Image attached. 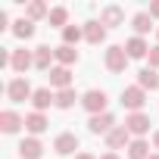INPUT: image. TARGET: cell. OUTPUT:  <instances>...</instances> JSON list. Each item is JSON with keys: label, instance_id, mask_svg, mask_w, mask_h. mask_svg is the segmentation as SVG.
I'll use <instances>...</instances> for the list:
<instances>
[{"label": "cell", "instance_id": "1", "mask_svg": "<svg viewBox=\"0 0 159 159\" xmlns=\"http://www.w3.org/2000/svg\"><path fill=\"white\" fill-rule=\"evenodd\" d=\"M143 103H147V91L140 84H131L122 91V106L131 109V112H143Z\"/></svg>", "mask_w": 159, "mask_h": 159}, {"label": "cell", "instance_id": "2", "mask_svg": "<svg viewBox=\"0 0 159 159\" xmlns=\"http://www.w3.org/2000/svg\"><path fill=\"white\" fill-rule=\"evenodd\" d=\"M7 97L13 103H22V100H31L34 97V88L28 84V78H13V81L7 84Z\"/></svg>", "mask_w": 159, "mask_h": 159}, {"label": "cell", "instance_id": "3", "mask_svg": "<svg viewBox=\"0 0 159 159\" xmlns=\"http://www.w3.org/2000/svg\"><path fill=\"white\" fill-rule=\"evenodd\" d=\"M128 53H125V47L122 44H112L109 50H106V69L109 72H125V66H128Z\"/></svg>", "mask_w": 159, "mask_h": 159}, {"label": "cell", "instance_id": "4", "mask_svg": "<svg viewBox=\"0 0 159 159\" xmlns=\"http://www.w3.org/2000/svg\"><path fill=\"white\" fill-rule=\"evenodd\" d=\"M81 106L91 112V116H100V112H106V91H88L84 97H81Z\"/></svg>", "mask_w": 159, "mask_h": 159}, {"label": "cell", "instance_id": "5", "mask_svg": "<svg viewBox=\"0 0 159 159\" xmlns=\"http://www.w3.org/2000/svg\"><path fill=\"white\" fill-rule=\"evenodd\" d=\"M88 128H91V134H109L112 128H116V116L112 112H100V116H91L88 119Z\"/></svg>", "mask_w": 159, "mask_h": 159}, {"label": "cell", "instance_id": "6", "mask_svg": "<svg viewBox=\"0 0 159 159\" xmlns=\"http://www.w3.org/2000/svg\"><path fill=\"white\" fill-rule=\"evenodd\" d=\"M125 128H128L131 137H143V134L150 131V116H147V112H131V116L125 119Z\"/></svg>", "mask_w": 159, "mask_h": 159}, {"label": "cell", "instance_id": "7", "mask_svg": "<svg viewBox=\"0 0 159 159\" xmlns=\"http://www.w3.org/2000/svg\"><path fill=\"white\" fill-rule=\"evenodd\" d=\"M106 147L116 153V150H122V147H131V134H128V128L125 125H116L109 134H106Z\"/></svg>", "mask_w": 159, "mask_h": 159}, {"label": "cell", "instance_id": "8", "mask_svg": "<svg viewBox=\"0 0 159 159\" xmlns=\"http://www.w3.org/2000/svg\"><path fill=\"white\" fill-rule=\"evenodd\" d=\"M53 150H56L59 156H75V150H78V137H75L72 131H62V134H56Z\"/></svg>", "mask_w": 159, "mask_h": 159}, {"label": "cell", "instance_id": "9", "mask_svg": "<svg viewBox=\"0 0 159 159\" xmlns=\"http://www.w3.org/2000/svg\"><path fill=\"white\" fill-rule=\"evenodd\" d=\"M50 88H56V91L72 88V72H69L66 66H53V69H50Z\"/></svg>", "mask_w": 159, "mask_h": 159}, {"label": "cell", "instance_id": "10", "mask_svg": "<svg viewBox=\"0 0 159 159\" xmlns=\"http://www.w3.org/2000/svg\"><path fill=\"white\" fill-rule=\"evenodd\" d=\"M22 125H25V119H22L16 109H3V112H0V128H3L7 134H16Z\"/></svg>", "mask_w": 159, "mask_h": 159}, {"label": "cell", "instance_id": "11", "mask_svg": "<svg viewBox=\"0 0 159 159\" xmlns=\"http://www.w3.org/2000/svg\"><path fill=\"white\" fill-rule=\"evenodd\" d=\"M31 66H34V53H28V50H13V66H10V69L19 72V78H22Z\"/></svg>", "mask_w": 159, "mask_h": 159}, {"label": "cell", "instance_id": "12", "mask_svg": "<svg viewBox=\"0 0 159 159\" xmlns=\"http://www.w3.org/2000/svg\"><path fill=\"white\" fill-rule=\"evenodd\" d=\"M47 125H50V122H47V116H44V112H28V116H25V131H28L31 137L44 134V131H47Z\"/></svg>", "mask_w": 159, "mask_h": 159}, {"label": "cell", "instance_id": "13", "mask_svg": "<svg viewBox=\"0 0 159 159\" xmlns=\"http://www.w3.org/2000/svg\"><path fill=\"white\" fill-rule=\"evenodd\" d=\"M19 156H22V159H41V156H44V143H41L38 137H25V140L19 143Z\"/></svg>", "mask_w": 159, "mask_h": 159}, {"label": "cell", "instance_id": "14", "mask_svg": "<svg viewBox=\"0 0 159 159\" xmlns=\"http://www.w3.org/2000/svg\"><path fill=\"white\" fill-rule=\"evenodd\" d=\"M84 41H88V44H103V41H106V25H103L100 19L88 22V25H84Z\"/></svg>", "mask_w": 159, "mask_h": 159}, {"label": "cell", "instance_id": "15", "mask_svg": "<svg viewBox=\"0 0 159 159\" xmlns=\"http://www.w3.org/2000/svg\"><path fill=\"white\" fill-rule=\"evenodd\" d=\"M125 53H128L131 59H143V56L150 53V44H147L143 38H137V34H134V38H128V41H125Z\"/></svg>", "mask_w": 159, "mask_h": 159}, {"label": "cell", "instance_id": "16", "mask_svg": "<svg viewBox=\"0 0 159 159\" xmlns=\"http://www.w3.org/2000/svg\"><path fill=\"white\" fill-rule=\"evenodd\" d=\"M31 103H34V112H44L50 103L56 106V94H53L50 88H38V91H34V97H31Z\"/></svg>", "mask_w": 159, "mask_h": 159}, {"label": "cell", "instance_id": "17", "mask_svg": "<svg viewBox=\"0 0 159 159\" xmlns=\"http://www.w3.org/2000/svg\"><path fill=\"white\" fill-rule=\"evenodd\" d=\"M100 22H103L106 28H116V25L125 22V10H122V7H106V10L100 13Z\"/></svg>", "mask_w": 159, "mask_h": 159}, {"label": "cell", "instance_id": "18", "mask_svg": "<svg viewBox=\"0 0 159 159\" xmlns=\"http://www.w3.org/2000/svg\"><path fill=\"white\" fill-rule=\"evenodd\" d=\"M137 84H140L143 91H156V88H159V72L150 69V66L140 69V72H137Z\"/></svg>", "mask_w": 159, "mask_h": 159}, {"label": "cell", "instance_id": "19", "mask_svg": "<svg viewBox=\"0 0 159 159\" xmlns=\"http://www.w3.org/2000/svg\"><path fill=\"white\" fill-rule=\"evenodd\" d=\"M53 59H56V53H53L50 47H38V50H34V69H41V72H50V69H53V66H50Z\"/></svg>", "mask_w": 159, "mask_h": 159}, {"label": "cell", "instance_id": "20", "mask_svg": "<svg viewBox=\"0 0 159 159\" xmlns=\"http://www.w3.org/2000/svg\"><path fill=\"white\" fill-rule=\"evenodd\" d=\"M53 53H56V62H59V66H66V69L78 62V50H75V47H69V44H62V47H56Z\"/></svg>", "mask_w": 159, "mask_h": 159}, {"label": "cell", "instance_id": "21", "mask_svg": "<svg viewBox=\"0 0 159 159\" xmlns=\"http://www.w3.org/2000/svg\"><path fill=\"white\" fill-rule=\"evenodd\" d=\"M153 153H150V143L143 140V137H134L131 140V147H128V159H150Z\"/></svg>", "mask_w": 159, "mask_h": 159}, {"label": "cell", "instance_id": "22", "mask_svg": "<svg viewBox=\"0 0 159 159\" xmlns=\"http://www.w3.org/2000/svg\"><path fill=\"white\" fill-rule=\"evenodd\" d=\"M131 25H134V34H137V38H143V34L153 28V16H150V13H137V16L131 19Z\"/></svg>", "mask_w": 159, "mask_h": 159}, {"label": "cell", "instance_id": "23", "mask_svg": "<svg viewBox=\"0 0 159 159\" xmlns=\"http://www.w3.org/2000/svg\"><path fill=\"white\" fill-rule=\"evenodd\" d=\"M13 34H16L19 41H28V38L34 34V22H31V19H16V22H13Z\"/></svg>", "mask_w": 159, "mask_h": 159}, {"label": "cell", "instance_id": "24", "mask_svg": "<svg viewBox=\"0 0 159 159\" xmlns=\"http://www.w3.org/2000/svg\"><path fill=\"white\" fill-rule=\"evenodd\" d=\"M75 100L81 103V97H78L72 88H66V91H56V106H59V109H72V106H75Z\"/></svg>", "mask_w": 159, "mask_h": 159}, {"label": "cell", "instance_id": "25", "mask_svg": "<svg viewBox=\"0 0 159 159\" xmlns=\"http://www.w3.org/2000/svg\"><path fill=\"white\" fill-rule=\"evenodd\" d=\"M81 38H84V28L81 25H66L62 28V44H69V47H75Z\"/></svg>", "mask_w": 159, "mask_h": 159}, {"label": "cell", "instance_id": "26", "mask_svg": "<svg viewBox=\"0 0 159 159\" xmlns=\"http://www.w3.org/2000/svg\"><path fill=\"white\" fill-rule=\"evenodd\" d=\"M44 16H50V10L41 3V0H34V3H28V10H25V19H44Z\"/></svg>", "mask_w": 159, "mask_h": 159}, {"label": "cell", "instance_id": "27", "mask_svg": "<svg viewBox=\"0 0 159 159\" xmlns=\"http://www.w3.org/2000/svg\"><path fill=\"white\" fill-rule=\"evenodd\" d=\"M47 19H50V25H62V28H66V22H69V10H66V7H53Z\"/></svg>", "mask_w": 159, "mask_h": 159}, {"label": "cell", "instance_id": "28", "mask_svg": "<svg viewBox=\"0 0 159 159\" xmlns=\"http://www.w3.org/2000/svg\"><path fill=\"white\" fill-rule=\"evenodd\" d=\"M147 59H150V69H159V44H156V47H150Z\"/></svg>", "mask_w": 159, "mask_h": 159}, {"label": "cell", "instance_id": "29", "mask_svg": "<svg viewBox=\"0 0 159 159\" xmlns=\"http://www.w3.org/2000/svg\"><path fill=\"white\" fill-rule=\"evenodd\" d=\"M150 16L159 19V0H153V3H150Z\"/></svg>", "mask_w": 159, "mask_h": 159}, {"label": "cell", "instance_id": "30", "mask_svg": "<svg viewBox=\"0 0 159 159\" xmlns=\"http://www.w3.org/2000/svg\"><path fill=\"white\" fill-rule=\"evenodd\" d=\"M75 159H97V156H91V153H75Z\"/></svg>", "mask_w": 159, "mask_h": 159}, {"label": "cell", "instance_id": "31", "mask_svg": "<svg viewBox=\"0 0 159 159\" xmlns=\"http://www.w3.org/2000/svg\"><path fill=\"white\" fill-rule=\"evenodd\" d=\"M100 159H119V153H112V150H109V153H103Z\"/></svg>", "mask_w": 159, "mask_h": 159}, {"label": "cell", "instance_id": "32", "mask_svg": "<svg viewBox=\"0 0 159 159\" xmlns=\"http://www.w3.org/2000/svg\"><path fill=\"white\" fill-rule=\"evenodd\" d=\"M153 147L159 150V131H153Z\"/></svg>", "mask_w": 159, "mask_h": 159}, {"label": "cell", "instance_id": "33", "mask_svg": "<svg viewBox=\"0 0 159 159\" xmlns=\"http://www.w3.org/2000/svg\"><path fill=\"white\" fill-rule=\"evenodd\" d=\"M150 159H159V153H153V156H150Z\"/></svg>", "mask_w": 159, "mask_h": 159}]
</instances>
